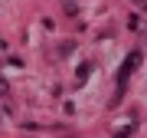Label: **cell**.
Here are the masks:
<instances>
[{"mask_svg": "<svg viewBox=\"0 0 147 138\" xmlns=\"http://www.w3.org/2000/svg\"><path fill=\"white\" fill-rule=\"evenodd\" d=\"M137 63H141V49H134V53L124 59V66H121V72H118V82H121V85H124V79L134 72V69H137Z\"/></svg>", "mask_w": 147, "mask_h": 138, "instance_id": "1", "label": "cell"}]
</instances>
